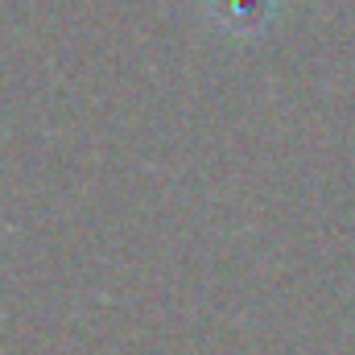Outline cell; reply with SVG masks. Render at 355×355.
<instances>
[{
    "label": "cell",
    "instance_id": "1",
    "mask_svg": "<svg viewBox=\"0 0 355 355\" xmlns=\"http://www.w3.org/2000/svg\"><path fill=\"white\" fill-rule=\"evenodd\" d=\"M268 0H207V12L219 29L236 33V37H248L257 29H265L268 21Z\"/></svg>",
    "mask_w": 355,
    "mask_h": 355
}]
</instances>
